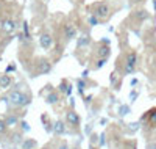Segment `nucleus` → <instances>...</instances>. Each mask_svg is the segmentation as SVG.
Returning <instances> with one entry per match:
<instances>
[{
	"label": "nucleus",
	"mask_w": 156,
	"mask_h": 149,
	"mask_svg": "<svg viewBox=\"0 0 156 149\" xmlns=\"http://www.w3.org/2000/svg\"><path fill=\"white\" fill-rule=\"evenodd\" d=\"M58 99H59V96H58L56 91H51V93H48L47 96H45L47 104H55V102H58Z\"/></svg>",
	"instance_id": "obj_15"
},
{
	"label": "nucleus",
	"mask_w": 156,
	"mask_h": 149,
	"mask_svg": "<svg viewBox=\"0 0 156 149\" xmlns=\"http://www.w3.org/2000/svg\"><path fill=\"white\" fill-rule=\"evenodd\" d=\"M147 149H156V143H154V141H153V143H148Z\"/></svg>",
	"instance_id": "obj_24"
},
{
	"label": "nucleus",
	"mask_w": 156,
	"mask_h": 149,
	"mask_svg": "<svg viewBox=\"0 0 156 149\" xmlns=\"http://www.w3.org/2000/svg\"><path fill=\"white\" fill-rule=\"evenodd\" d=\"M151 74H153V78H156V60L151 64Z\"/></svg>",
	"instance_id": "obj_22"
},
{
	"label": "nucleus",
	"mask_w": 156,
	"mask_h": 149,
	"mask_svg": "<svg viewBox=\"0 0 156 149\" xmlns=\"http://www.w3.org/2000/svg\"><path fill=\"white\" fill-rule=\"evenodd\" d=\"M5 123H6L8 127H14V126H17V123H19V118L14 116L12 113H9V115H6V118H5Z\"/></svg>",
	"instance_id": "obj_14"
},
{
	"label": "nucleus",
	"mask_w": 156,
	"mask_h": 149,
	"mask_svg": "<svg viewBox=\"0 0 156 149\" xmlns=\"http://www.w3.org/2000/svg\"><path fill=\"white\" fill-rule=\"evenodd\" d=\"M66 123L72 127H78L80 126V116H78V113L75 110H67L66 112Z\"/></svg>",
	"instance_id": "obj_5"
},
{
	"label": "nucleus",
	"mask_w": 156,
	"mask_h": 149,
	"mask_svg": "<svg viewBox=\"0 0 156 149\" xmlns=\"http://www.w3.org/2000/svg\"><path fill=\"white\" fill-rule=\"evenodd\" d=\"M8 101L14 108H23V107H27L31 102V97H30V94L23 93L20 90H14V91L9 93Z\"/></svg>",
	"instance_id": "obj_1"
},
{
	"label": "nucleus",
	"mask_w": 156,
	"mask_h": 149,
	"mask_svg": "<svg viewBox=\"0 0 156 149\" xmlns=\"http://www.w3.org/2000/svg\"><path fill=\"white\" fill-rule=\"evenodd\" d=\"M109 53H111V50H109V46H105V44H101L98 49H97V52H95V55L98 57V58H108L109 57Z\"/></svg>",
	"instance_id": "obj_11"
},
{
	"label": "nucleus",
	"mask_w": 156,
	"mask_h": 149,
	"mask_svg": "<svg viewBox=\"0 0 156 149\" xmlns=\"http://www.w3.org/2000/svg\"><path fill=\"white\" fill-rule=\"evenodd\" d=\"M100 22V19L97 17V16H94V14H90V17H89V25H92V27H95L97 24Z\"/></svg>",
	"instance_id": "obj_18"
},
{
	"label": "nucleus",
	"mask_w": 156,
	"mask_h": 149,
	"mask_svg": "<svg viewBox=\"0 0 156 149\" xmlns=\"http://www.w3.org/2000/svg\"><path fill=\"white\" fill-rule=\"evenodd\" d=\"M136 67H137V53L134 50H129L123 58V72H125V75L134 74Z\"/></svg>",
	"instance_id": "obj_2"
},
{
	"label": "nucleus",
	"mask_w": 156,
	"mask_h": 149,
	"mask_svg": "<svg viewBox=\"0 0 156 149\" xmlns=\"http://www.w3.org/2000/svg\"><path fill=\"white\" fill-rule=\"evenodd\" d=\"M6 129H8V126L5 123V119H0V135H3L6 132Z\"/></svg>",
	"instance_id": "obj_20"
},
{
	"label": "nucleus",
	"mask_w": 156,
	"mask_h": 149,
	"mask_svg": "<svg viewBox=\"0 0 156 149\" xmlns=\"http://www.w3.org/2000/svg\"><path fill=\"white\" fill-rule=\"evenodd\" d=\"M41 119H42V124H45V129H47V130H51V129H50V121H48V116H47V115H42V116H41Z\"/></svg>",
	"instance_id": "obj_19"
},
{
	"label": "nucleus",
	"mask_w": 156,
	"mask_h": 149,
	"mask_svg": "<svg viewBox=\"0 0 156 149\" xmlns=\"http://www.w3.org/2000/svg\"><path fill=\"white\" fill-rule=\"evenodd\" d=\"M73 149H78V147H73Z\"/></svg>",
	"instance_id": "obj_28"
},
{
	"label": "nucleus",
	"mask_w": 156,
	"mask_h": 149,
	"mask_svg": "<svg viewBox=\"0 0 156 149\" xmlns=\"http://www.w3.org/2000/svg\"><path fill=\"white\" fill-rule=\"evenodd\" d=\"M34 146H36V141L27 138V140H23V146H22V149H33Z\"/></svg>",
	"instance_id": "obj_17"
},
{
	"label": "nucleus",
	"mask_w": 156,
	"mask_h": 149,
	"mask_svg": "<svg viewBox=\"0 0 156 149\" xmlns=\"http://www.w3.org/2000/svg\"><path fill=\"white\" fill-rule=\"evenodd\" d=\"M12 137H14V138H12L11 141L14 143V144H19V143L22 141V133H14V135H12Z\"/></svg>",
	"instance_id": "obj_21"
},
{
	"label": "nucleus",
	"mask_w": 156,
	"mask_h": 149,
	"mask_svg": "<svg viewBox=\"0 0 156 149\" xmlns=\"http://www.w3.org/2000/svg\"><path fill=\"white\" fill-rule=\"evenodd\" d=\"M11 83H12V77L11 75H8V74H2V75H0V88H2V90L9 88Z\"/></svg>",
	"instance_id": "obj_13"
},
{
	"label": "nucleus",
	"mask_w": 156,
	"mask_h": 149,
	"mask_svg": "<svg viewBox=\"0 0 156 149\" xmlns=\"http://www.w3.org/2000/svg\"><path fill=\"white\" fill-rule=\"evenodd\" d=\"M41 149H48V147H47V146H45V147H41Z\"/></svg>",
	"instance_id": "obj_27"
},
{
	"label": "nucleus",
	"mask_w": 156,
	"mask_h": 149,
	"mask_svg": "<svg viewBox=\"0 0 156 149\" xmlns=\"http://www.w3.org/2000/svg\"><path fill=\"white\" fill-rule=\"evenodd\" d=\"M76 33H78V29H76V25L73 22H66L62 25V38H64L66 43L72 41V39L76 36Z\"/></svg>",
	"instance_id": "obj_4"
},
{
	"label": "nucleus",
	"mask_w": 156,
	"mask_h": 149,
	"mask_svg": "<svg viewBox=\"0 0 156 149\" xmlns=\"http://www.w3.org/2000/svg\"><path fill=\"white\" fill-rule=\"evenodd\" d=\"M16 29H17V24H16L14 19L8 17V19H5V21L2 22V32H3V33H12Z\"/></svg>",
	"instance_id": "obj_6"
},
{
	"label": "nucleus",
	"mask_w": 156,
	"mask_h": 149,
	"mask_svg": "<svg viewBox=\"0 0 156 149\" xmlns=\"http://www.w3.org/2000/svg\"><path fill=\"white\" fill-rule=\"evenodd\" d=\"M5 3H3V0H0V14H2V10H3Z\"/></svg>",
	"instance_id": "obj_26"
},
{
	"label": "nucleus",
	"mask_w": 156,
	"mask_h": 149,
	"mask_svg": "<svg viewBox=\"0 0 156 149\" xmlns=\"http://www.w3.org/2000/svg\"><path fill=\"white\" fill-rule=\"evenodd\" d=\"M111 13V8H109V3L108 2H98L95 5H92V14L97 16L100 21H105Z\"/></svg>",
	"instance_id": "obj_3"
},
{
	"label": "nucleus",
	"mask_w": 156,
	"mask_h": 149,
	"mask_svg": "<svg viewBox=\"0 0 156 149\" xmlns=\"http://www.w3.org/2000/svg\"><path fill=\"white\" fill-rule=\"evenodd\" d=\"M84 86H86V85H84V82H78V90H80V93H83V91H84Z\"/></svg>",
	"instance_id": "obj_23"
},
{
	"label": "nucleus",
	"mask_w": 156,
	"mask_h": 149,
	"mask_svg": "<svg viewBox=\"0 0 156 149\" xmlns=\"http://www.w3.org/2000/svg\"><path fill=\"white\" fill-rule=\"evenodd\" d=\"M133 17L137 21V24H142V22H145L147 19H150V13L147 10H137L133 13Z\"/></svg>",
	"instance_id": "obj_10"
},
{
	"label": "nucleus",
	"mask_w": 156,
	"mask_h": 149,
	"mask_svg": "<svg viewBox=\"0 0 156 149\" xmlns=\"http://www.w3.org/2000/svg\"><path fill=\"white\" fill-rule=\"evenodd\" d=\"M89 43H90V38H89V35H83V36H80V39H78V49L86 47Z\"/></svg>",
	"instance_id": "obj_16"
},
{
	"label": "nucleus",
	"mask_w": 156,
	"mask_h": 149,
	"mask_svg": "<svg viewBox=\"0 0 156 149\" xmlns=\"http://www.w3.org/2000/svg\"><path fill=\"white\" fill-rule=\"evenodd\" d=\"M144 119L147 121V126H148L150 129H156V107L145 113Z\"/></svg>",
	"instance_id": "obj_7"
},
{
	"label": "nucleus",
	"mask_w": 156,
	"mask_h": 149,
	"mask_svg": "<svg viewBox=\"0 0 156 149\" xmlns=\"http://www.w3.org/2000/svg\"><path fill=\"white\" fill-rule=\"evenodd\" d=\"M129 2H131L133 5H136V3H142V2H144V0H129Z\"/></svg>",
	"instance_id": "obj_25"
},
{
	"label": "nucleus",
	"mask_w": 156,
	"mask_h": 149,
	"mask_svg": "<svg viewBox=\"0 0 156 149\" xmlns=\"http://www.w3.org/2000/svg\"><path fill=\"white\" fill-rule=\"evenodd\" d=\"M66 123H64V121H61V119H58L56 123L53 124V132L56 133V135H64L66 133Z\"/></svg>",
	"instance_id": "obj_12"
},
{
	"label": "nucleus",
	"mask_w": 156,
	"mask_h": 149,
	"mask_svg": "<svg viewBox=\"0 0 156 149\" xmlns=\"http://www.w3.org/2000/svg\"><path fill=\"white\" fill-rule=\"evenodd\" d=\"M39 43H41V47H42V49L48 50V49L51 47V44H53V38H51V35H50L48 32H44V33L41 35Z\"/></svg>",
	"instance_id": "obj_9"
},
{
	"label": "nucleus",
	"mask_w": 156,
	"mask_h": 149,
	"mask_svg": "<svg viewBox=\"0 0 156 149\" xmlns=\"http://www.w3.org/2000/svg\"><path fill=\"white\" fill-rule=\"evenodd\" d=\"M51 71V63L45 58H41L37 61V74H48Z\"/></svg>",
	"instance_id": "obj_8"
}]
</instances>
